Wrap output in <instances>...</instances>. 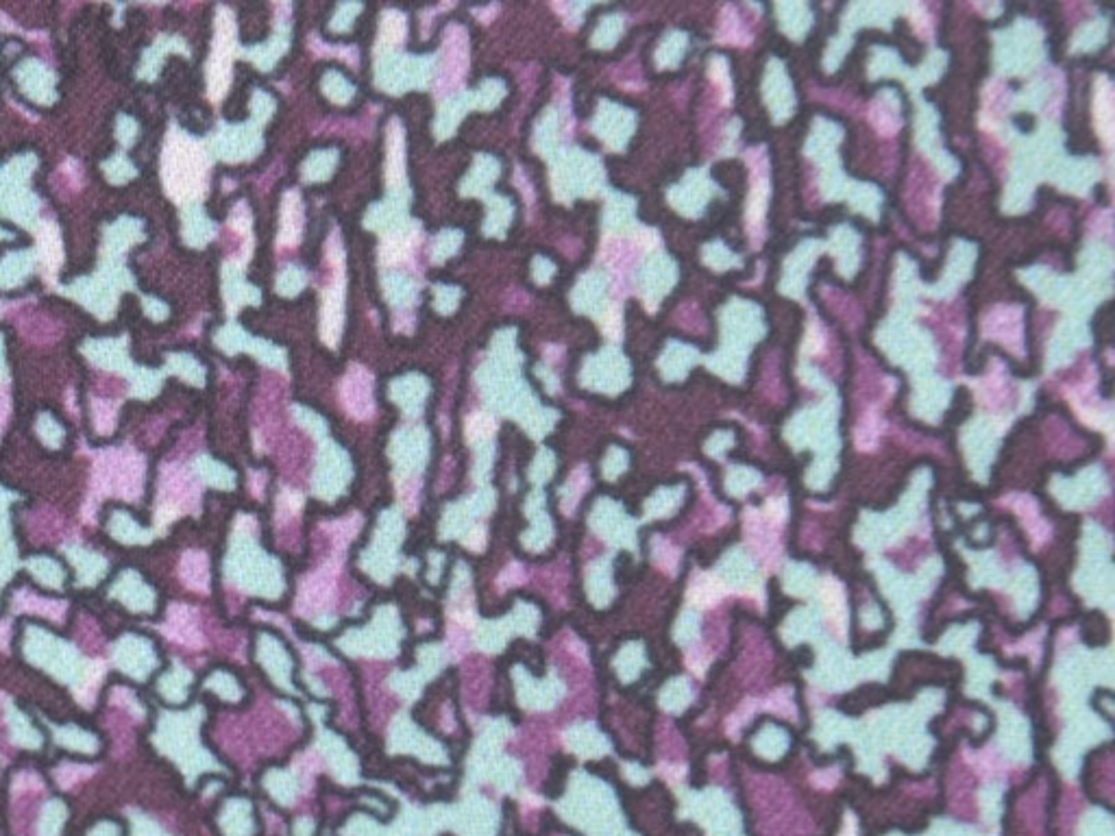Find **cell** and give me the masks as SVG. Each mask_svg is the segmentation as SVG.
<instances>
[{
  "instance_id": "cell-16",
  "label": "cell",
  "mask_w": 1115,
  "mask_h": 836,
  "mask_svg": "<svg viewBox=\"0 0 1115 836\" xmlns=\"http://www.w3.org/2000/svg\"><path fill=\"white\" fill-rule=\"evenodd\" d=\"M336 151H318L312 153L308 159H305L303 164V179L305 181H323L329 175H332V170L336 168Z\"/></svg>"
},
{
  "instance_id": "cell-6",
  "label": "cell",
  "mask_w": 1115,
  "mask_h": 836,
  "mask_svg": "<svg viewBox=\"0 0 1115 836\" xmlns=\"http://www.w3.org/2000/svg\"><path fill=\"white\" fill-rule=\"evenodd\" d=\"M16 325L20 336L31 342V344H38V347H48V344H55L61 334V325L57 318H53L51 314H46L42 310H35V307H29V310H20L18 318H16Z\"/></svg>"
},
{
  "instance_id": "cell-19",
  "label": "cell",
  "mask_w": 1115,
  "mask_h": 836,
  "mask_svg": "<svg viewBox=\"0 0 1115 836\" xmlns=\"http://www.w3.org/2000/svg\"><path fill=\"white\" fill-rule=\"evenodd\" d=\"M290 46V33L288 29H281L271 44H266L264 48H257L255 51V61L260 68H271L275 61L286 53V48Z\"/></svg>"
},
{
  "instance_id": "cell-15",
  "label": "cell",
  "mask_w": 1115,
  "mask_h": 836,
  "mask_svg": "<svg viewBox=\"0 0 1115 836\" xmlns=\"http://www.w3.org/2000/svg\"><path fill=\"white\" fill-rule=\"evenodd\" d=\"M512 218V205L504 196H490L488 201V218L484 231L488 236H504Z\"/></svg>"
},
{
  "instance_id": "cell-17",
  "label": "cell",
  "mask_w": 1115,
  "mask_h": 836,
  "mask_svg": "<svg viewBox=\"0 0 1115 836\" xmlns=\"http://www.w3.org/2000/svg\"><path fill=\"white\" fill-rule=\"evenodd\" d=\"M390 392L399 403L419 405L421 399L425 397V392H427V384H425L423 377L410 375V377H403V379L395 381V384H392V388H390Z\"/></svg>"
},
{
  "instance_id": "cell-18",
  "label": "cell",
  "mask_w": 1115,
  "mask_h": 836,
  "mask_svg": "<svg viewBox=\"0 0 1115 836\" xmlns=\"http://www.w3.org/2000/svg\"><path fill=\"white\" fill-rule=\"evenodd\" d=\"M384 290H386V297L392 305L403 307V305H410L416 299V284L410 281L408 277H399V275H390L384 279Z\"/></svg>"
},
{
  "instance_id": "cell-1",
  "label": "cell",
  "mask_w": 1115,
  "mask_h": 836,
  "mask_svg": "<svg viewBox=\"0 0 1115 836\" xmlns=\"http://www.w3.org/2000/svg\"><path fill=\"white\" fill-rule=\"evenodd\" d=\"M325 288H323V307H321V336L329 344L336 347V342L342 334V312H345V253H342V242L338 231L332 233V238L327 240V273H325Z\"/></svg>"
},
{
  "instance_id": "cell-24",
  "label": "cell",
  "mask_w": 1115,
  "mask_h": 836,
  "mask_svg": "<svg viewBox=\"0 0 1115 836\" xmlns=\"http://www.w3.org/2000/svg\"><path fill=\"white\" fill-rule=\"evenodd\" d=\"M460 301V290L458 288H451V286H438L436 288V310L449 314L458 307Z\"/></svg>"
},
{
  "instance_id": "cell-2",
  "label": "cell",
  "mask_w": 1115,
  "mask_h": 836,
  "mask_svg": "<svg viewBox=\"0 0 1115 836\" xmlns=\"http://www.w3.org/2000/svg\"><path fill=\"white\" fill-rule=\"evenodd\" d=\"M430 79V59L401 57L397 53L377 55L375 81L386 92L419 90Z\"/></svg>"
},
{
  "instance_id": "cell-13",
  "label": "cell",
  "mask_w": 1115,
  "mask_h": 836,
  "mask_svg": "<svg viewBox=\"0 0 1115 836\" xmlns=\"http://www.w3.org/2000/svg\"><path fill=\"white\" fill-rule=\"evenodd\" d=\"M558 138V116L554 109H549V112L543 114V118L538 120L536 125V133H534V146L538 153H543L547 159H554V151H556V140Z\"/></svg>"
},
{
  "instance_id": "cell-4",
  "label": "cell",
  "mask_w": 1115,
  "mask_h": 836,
  "mask_svg": "<svg viewBox=\"0 0 1115 836\" xmlns=\"http://www.w3.org/2000/svg\"><path fill=\"white\" fill-rule=\"evenodd\" d=\"M597 164L591 155L571 151L560 159L554 170V190L558 199L571 201L575 194H588L597 183Z\"/></svg>"
},
{
  "instance_id": "cell-23",
  "label": "cell",
  "mask_w": 1115,
  "mask_h": 836,
  "mask_svg": "<svg viewBox=\"0 0 1115 836\" xmlns=\"http://www.w3.org/2000/svg\"><path fill=\"white\" fill-rule=\"evenodd\" d=\"M305 273L297 266H288L284 273L279 275L277 279V290L279 294H284V297H294V294H299L305 286Z\"/></svg>"
},
{
  "instance_id": "cell-28",
  "label": "cell",
  "mask_w": 1115,
  "mask_h": 836,
  "mask_svg": "<svg viewBox=\"0 0 1115 836\" xmlns=\"http://www.w3.org/2000/svg\"><path fill=\"white\" fill-rule=\"evenodd\" d=\"M532 273H534V279L538 281V284H545V281H549L551 275L556 273V266L551 264L549 260L538 257V260H534V264H532Z\"/></svg>"
},
{
  "instance_id": "cell-29",
  "label": "cell",
  "mask_w": 1115,
  "mask_h": 836,
  "mask_svg": "<svg viewBox=\"0 0 1115 836\" xmlns=\"http://www.w3.org/2000/svg\"><path fill=\"white\" fill-rule=\"evenodd\" d=\"M253 109H255V112H257V118H260V120H266L268 116H271V114H273V109H275L273 98H271V96H266V94H262V92H260V94H257V96H255V105H253Z\"/></svg>"
},
{
  "instance_id": "cell-21",
  "label": "cell",
  "mask_w": 1115,
  "mask_h": 836,
  "mask_svg": "<svg viewBox=\"0 0 1115 836\" xmlns=\"http://www.w3.org/2000/svg\"><path fill=\"white\" fill-rule=\"evenodd\" d=\"M506 94V85L497 81V79H488L482 83V88L477 90V94L473 96V107H480V109H490L495 107L501 98Z\"/></svg>"
},
{
  "instance_id": "cell-9",
  "label": "cell",
  "mask_w": 1115,
  "mask_h": 836,
  "mask_svg": "<svg viewBox=\"0 0 1115 836\" xmlns=\"http://www.w3.org/2000/svg\"><path fill=\"white\" fill-rule=\"evenodd\" d=\"M284 212H281V231H279V247L286 249V247H297V242L301 240V233H303V225H305V216H303V205L297 192H288L284 196Z\"/></svg>"
},
{
  "instance_id": "cell-7",
  "label": "cell",
  "mask_w": 1115,
  "mask_h": 836,
  "mask_svg": "<svg viewBox=\"0 0 1115 836\" xmlns=\"http://www.w3.org/2000/svg\"><path fill=\"white\" fill-rule=\"evenodd\" d=\"M336 571H338L336 564H325L323 571H318L303 584L301 599H299L301 614H314L329 604V599L334 597Z\"/></svg>"
},
{
  "instance_id": "cell-11",
  "label": "cell",
  "mask_w": 1115,
  "mask_h": 836,
  "mask_svg": "<svg viewBox=\"0 0 1115 836\" xmlns=\"http://www.w3.org/2000/svg\"><path fill=\"white\" fill-rule=\"evenodd\" d=\"M497 177H499L497 159L488 155L477 157L471 175L462 183V194H486L488 188L497 181Z\"/></svg>"
},
{
  "instance_id": "cell-5",
  "label": "cell",
  "mask_w": 1115,
  "mask_h": 836,
  "mask_svg": "<svg viewBox=\"0 0 1115 836\" xmlns=\"http://www.w3.org/2000/svg\"><path fill=\"white\" fill-rule=\"evenodd\" d=\"M342 403L351 416L369 418L375 412L373 405V377L360 366H353L340 388Z\"/></svg>"
},
{
  "instance_id": "cell-26",
  "label": "cell",
  "mask_w": 1115,
  "mask_h": 836,
  "mask_svg": "<svg viewBox=\"0 0 1115 836\" xmlns=\"http://www.w3.org/2000/svg\"><path fill=\"white\" fill-rule=\"evenodd\" d=\"M96 390L105 397H120L125 392V381L114 375H101L96 379Z\"/></svg>"
},
{
  "instance_id": "cell-20",
  "label": "cell",
  "mask_w": 1115,
  "mask_h": 836,
  "mask_svg": "<svg viewBox=\"0 0 1115 836\" xmlns=\"http://www.w3.org/2000/svg\"><path fill=\"white\" fill-rule=\"evenodd\" d=\"M323 92L332 98L334 103H349L353 98V85L338 75V72H327L325 79H323Z\"/></svg>"
},
{
  "instance_id": "cell-30",
  "label": "cell",
  "mask_w": 1115,
  "mask_h": 836,
  "mask_svg": "<svg viewBox=\"0 0 1115 836\" xmlns=\"http://www.w3.org/2000/svg\"><path fill=\"white\" fill-rule=\"evenodd\" d=\"M90 836H118V826L112 821H105V823H98L90 830Z\"/></svg>"
},
{
  "instance_id": "cell-22",
  "label": "cell",
  "mask_w": 1115,
  "mask_h": 836,
  "mask_svg": "<svg viewBox=\"0 0 1115 836\" xmlns=\"http://www.w3.org/2000/svg\"><path fill=\"white\" fill-rule=\"evenodd\" d=\"M460 242H462V236L458 231H443V233H440L436 242L432 244V262L434 264L445 262L447 257H451L453 253L460 249Z\"/></svg>"
},
{
  "instance_id": "cell-8",
  "label": "cell",
  "mask_w": 1115,
  "mask_h": 836,
  "mask_svg": "<svg viewBox=\"0 0 1115 836\" xmlns=\"http://www.w3.org/2000/svg\"><path fill=\"white\" fill-rule=\"evenodd\" d=\"M388 183L390 199H410L406 186V159H403V131L397 120L388 127Z\"/></svg>"
},
{
  "instance_id": "cell-27",
  "label": "cell",
  "mask_w": 1115,
  "mask_h": 836,
  "mask_svg": "<svg viewBox=\"0 0 1115 836\" xmlns=\"http://www.w3.org/2000/svg\"><path fill=\"white\" fill-rule=\"evenodd\" d=\"M495 427H497V425H495V421H493V418H490V416H486V414H475V416H471V421H469V436H471V438L488 436V434H493V432H495Z\"/></svg>"
},
{
  "instance_id": "cell-12",
  "label": "cell",
  "mask_w": 1115,
  "mask_h": 836,
  "mask_svg": "<svg viewBox=\"0 0 1115 836\" xmlns=\"http://www.w3.org/2000/svg\"><path fill=\"white\" fill-rule=\"evenodd\" d=\"M403 35H406V18H403L399 11H386L382 20V31H379L377 55L390 53L392 48L403 42Z\"/></svg>"
},
{
  "instance_id": "cell-14",
  "label": "cell",
  "mask_w": 1115,
  "mask_h": 836,
  "mask_svg": "<svg viewBox=\"0 0 1115 836\" xmlns=\"http://www.w3.org/2000/svg\"><path fill=\"white\" fill-rule=\"evenodd\" d=\"M599 294H604V281L597 275L582 277L578 288L573 290V305L582 312H595L599 307Z\"/></svg>"
},
{
  "instance_id": "cell-10",
  "label": "cell",
  "mask_w": 1115,
  "mask_h": 836,
  "mask_svg": "<svg viewBox=\"0 0 1115 836\" xmlns=\"http://www.w3.org/2000/svg\"><path fill=\"white\" fill-rule=\"evenodd\" d=\"M473 107V94H460V96H453L449 101L443 103L436 118V135L438 138H447L453 131H456L458 122L462 120V116L467 114V109Z\"/></svg>"
},
{
  "instance_id": "cell-3",
  "label": "cell",
  "mask_w": 1115,
  "mask_h": 836,
  "mask_svg": "<svg viewBox=\"0 0 1115 836\" xmlns=\"http://www.w3.org/2000/svg\"><path fill=\"white\" fill-rule=\"evenodd\" d=\"M467 68H469L467 31L458 27V24H453V27L447 29L445 44H443V55H440L436 94L447 96V94H453L456 90H460L464 75H467Z\"/></svg>"
},
{
  "instance_id": "cell-25",
  "label": "cell",
  "mask_w": 1115,
  "mask_h": 836,
  "mask_svg": "<svg viewBox=\"0 0 1115 836\" xmlns=\"http://www.w3.org/2000/svg\"><path fill=\"white\" fill-rule=\"evenodd\" d=\"M360 9H362L360 5H340L334 20H332V29L334 31H347L353 24V18L360 14Z\"/></svg>"
}]
</instances>
